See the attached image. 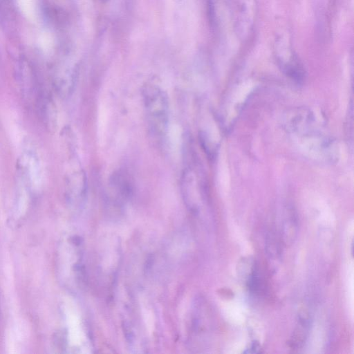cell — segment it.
I'll use <instances>...</instances> for the list:
<instances>
[{
	"label": "cell",
	"mask_w": 354,
	"mask_h": 354,
	"mask_svg": "<svg viewBox=\"0 0 354 354\" xmlns=\"http://www.w3.org/2000/svg\"><path fill=\"white\" fill-rule=\"evenodd\" d=\"M59 278L73 292L82 290L88 283L84 249L82 238L76 234L66 236L60 243L57 257Z\"/></svg>",
	"instance_id": "6da1fadb"
},
{
	"label": "cell",
	"mask_w": 354,
	"mask_h": 354,
	"mask_svg": "<svg viewBox=\"0 0 354 354\" xmlns=\"http://www.w3.org/2000/svg\"><path fill=\"white\" fill-rule=\"evenodd\" d=\"M142 101L149 131L157 142L166 136L169 118V103L166 91L153 83L142 87Z\"/></svg>",
	"instance_id": "7a4b0ae2"
},
{
	"label": "cell",
	"mask_w": 354,
	"mask_h": 354,
	"mask_svg": "<svg viewBox=\"0 0 354 354\" xmlns=\"http://www.w3.org/2000/svg\"><path fill=\"white\" fill-rule=\"evenodd\" d=\"M132 184L123 171L114 172L109 182L106 203L113 210L120 212L132 194Z\"/></svg>",
	"instance_id": "3957f363"
},
{
	"label": "cell",
	"mask_w": 354,
	"mask_h": 354,
	"mask_svg": "<svg viewBox=\"0 0 354 354\" xmlns=\"http://www.w3.org/2000/svg\"><path fill=\"white\" fill-rule=\"evenodd\" d=\"M211 313L207 304L202 299L194 305L191 318V337L195 344H200L199 348L207 342L212 328Z\"/></svg>",
	"instance_id": "277c9868"
},
{
	"label": "cell",
	"mask_w": 354,
	"mask_h": 354,
	"mask_svg": "<svg viewBox=\"0 0 354 354\" xmlns=\"http://www.w3.org/2000/svg\"><path fill=\"white\" fill-rule=\"evenodd\" d=\"M88 192V180L85 171L78 168L71 172L66 180V199L75 209L81 208L85 203Z\"/></svg>",
	"instance_id": "5b68a950"
},
{
	"label": "cell",
	"mask_w": 354,
	"mask_h": 354,
	"mask_svg": "<svg viewBox=\"0 0 354 354\" xmlns=\"http://www.w3.org/2000/svg\"><path fill=\"white\" fill-rule=\"evenodd\" d=\"M40 10L44 21L50 26L61 28L66 26L68 12L57 0H41Z\"/></svg>",
	"instance_id": "8992f818"
},
{
	"label": "cell",
	"mask_w": 354,
	"mask_h": 354,
	"mask_svg": "<svg viewBox=\"0 0 354 354\" xmlns=\"http://www.w3.org/2000/svg\"><path fill=\"white\" fill-rule=\"evenodd\" d=\"M77 67L75 64H66L58 70L55 85L60 93L68 95L72 92L77 77Z\"/></svg>",
	"instance_id": "52a82bcc"
},
{
	"label": "cell",
	"mask_w": 354,
	"mask_h": 354,
	"mask_svg": "<svg viewBox=\"0 0 354 354\" xmlns=\"http://www.w3.org/2000/svg\"><path fill=\"white\" fill-rule=\"evenodd\" d=\"M310 326V319L306 312L299 314L297 324L289 340L292 349H299L304 344Z\"/></svg>",
	"instance_id": "ba28073f"
},
{
	"label": "cell",
	"mask_w": 354,
	"mask_h": 354,
	"mask_svg": "<svg viewBox=\"0 0 354 354\" xmlns=\"http://www.w3.org/2000/svg\"><path fill=\"white\" fill-rule=\"evenodd\" d=\"M15 13L9 0H0V22L6 28H10L15 21Z\"/></svg>",
	"instance_id": "9c48e42d"
},
{
	"label": "cell",
	"mask_w": 354,
	"mask_h": 354,
	"mask_svg": "<svg viewBox=\"0 0 354 354\" xmlns=\"http://www.w3.org/2000/svg\"><path fill=\"white\" fill-rule=\"evenodd\" d=\"M262 352V348L257 341H253L248 348L243 351L244 353H260Z\"/></svg>",
	"instance_id": "30bf717a"
},
{
	"label": "cell",
	"mask_w": 354,
	"mask_h": 354,
	"mask_svg": "<svg viewBox=\"0 0 354 354\" xmlns=\"http://www.w3.org/2000/svg\"><path fill=\"white\" fill-rule=\"evenodd\" d=\"M97 1L100 3H106V2L109 1L110 0H97Z\"/></svg>",
	"instance_id": "8fae6325"
}]
</instances>
